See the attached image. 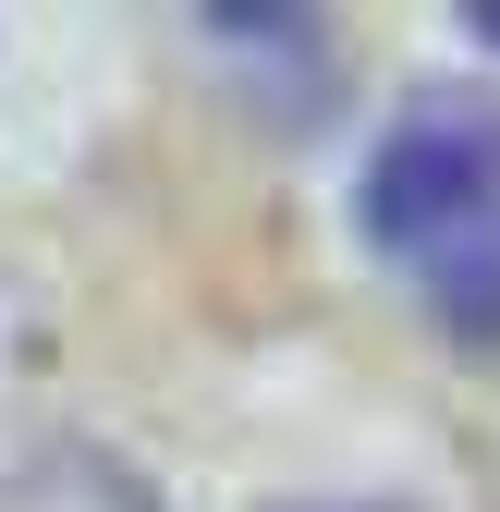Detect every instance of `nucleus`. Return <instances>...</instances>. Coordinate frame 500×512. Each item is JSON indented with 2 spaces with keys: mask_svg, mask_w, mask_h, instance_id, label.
<instances>
[{
  "mask_svg": "<svg viewBox=\"0 0 500 512\" xmlns=\"http://www.w3.org/2000/svg\"><path fill=\"white\" fill-rule=\"evenodd\" d=\"M488 208H500V98H476V86H415L391 110V135L366 147V171H354L366 244L415 269V256H440Z\"/></svg>",
  "mask_w": 500,
  "mask_h": 512,
  "instance_id": "nucleus-1",
  "label": "nucleus"
},
{
  "mask_svg": "<svg viewBox=\"0 0 500 512\" xmlns=\"http://www.w3.org/2000/svg\"><path fill=\"white\" fill-rule=\"evenodd\" d=\"M208 37L232 61H257L293 110L330 98V0H208Z\"/></svg>",
  "mask_w": 500,
  "mask_h": 512,
  "instance_id": "nucleus-2",
  "label": "nucleus"
},
{
  "mask_svg": "<svg viewBox=\"0 0 500 512\" xmlns=\"http://www.w3.org/2000/svg\"><path fill=\"white\" fill-rule=\"evenodd\" d=\"M415 281H427V317H440L452 342L500 354V208H488V220H464L440 256H415Z\"/></svg>",
  "mask_w": 500,
  "mask_h": 512,
  "instance_id": "nucleus-3",
  "label": "nucleus"
},
{
  "mask_svg": "<svg viewBox=\"0 0 500 512\" xmlns=\"http://www.w3.org/2000/svg\"><path fill=\"white\" fill-rule=\"evenodd\" d=\"M0 512H159V500L135 488V464H110V452H86V439H61V452L0 464Z\"/></svg>",
  "mask_w": 500,
  "mask_h": 512,
  "instance_id": "nucleus-4",
  "label": "nucleus"
},
{
  "mask_svg": "<svg viewBox=\"0 0 500 512\" xmlns=\"http://www.w3.org/2000/svg\"><path fill=\"white\" fill-rule=\"evenodd\" d=\"M464 25H476V37H488V49H500V0H464Z\"/></svg>",
  "mask_w": 500,
  "mask_h": 512,
  "instance_id": "nucleus-5",
  "label": "nucleus"
}]
</instances>
